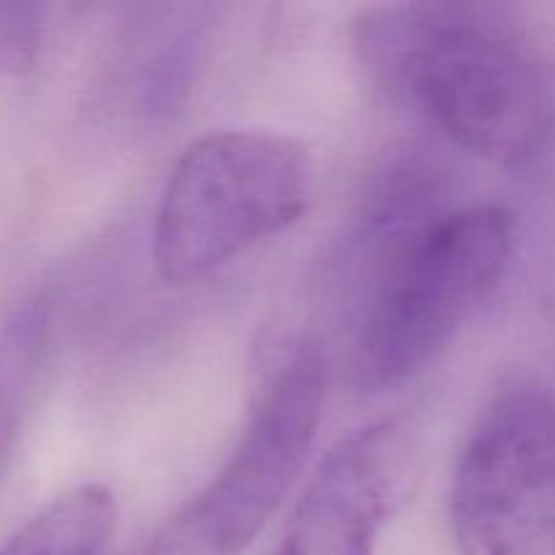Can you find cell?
Returning a JSON list of instances; mask_svg holds the SVG:
<instances>
[{
    "label": "cell",
    "instance_id": "cell-1",
    "mask_svg": "<svg viewBox=\"0 0 555 555\" xmlns=\"http://www.w3.org/2000/svg\"><path fill=\"white\" fill-rule=\"evenodd\" d=\"M358 47L469 155L518 171L555 146L551 68L496 9L390 5L366 16Z\"/></svg>",
    "mask_w": 555,
    "mask_h": 555
},
{
    "label": "cell",
    "instance_id": "cell-4",
    "mask_svg": "<svg viewBox=\"0 0 555 555\" xmlns=\"http://www.w3.org/2000/svg\"><path fill=\"white\" fill-rule=\"evenodd\" d=\"M325 358L304 341L271 374L231 459L141 555H242L296 486L318 437Z\"/></svg>",
    "mask_w": 555,
    "mask_h": 555
},
{
    "label": "cell",
    "instance_id": "cell-5",
    "mask_svg": "<svg viewBox=\"0 0 555 555\" xmlns=\"http://www.w3.org/2000/svg\"><path fill=\"white\" fill-rule=\"evenodd\" d=\"M464 555H555V393L513 377L477 415L450 482Z\"/></svg>",
    "mask_w": 555,
    "mask_h": 555
},
{
    "label": "cell",
    "instance_id": "cell-6",
    "mask_svg": "<svg viewBox=\"0 0 555 555\" xmlns=\"http://www.w3.org/2000/svg\"><path fill=\"white\" fill-rule=\"evenodd\" d=\"M406 431L377 421L339 439L304 488L276 555H374L406 482Z\"/></svg>",
    "mask_w": 555,
    "mask_h": 555
},
{
    "label": "cell",
    "instance_id": "cell-8",
    "mask_svg": "<svg viewBox=\"0 0 555 555\" xmlns=\"http://www.w3.org/2000/svg\"><path fill=\"white\" fill-rule=\"evenodd\" d=\"M47 334L49 318L41 301H25L0 325V475L30 404Z\"/></svg>",
    "mask_w": 555,
    "mask_h": 555
},
{
    "label": "cell",
    "instance_id": "cell-9",
    "mask_svg": "<svg viewBox=\"0 0 555 555\" xmlns=\"http://www.w3.org/2000/svg\"><path fill=\"white\" fill-rule=\"evenodd\" d=\"M47 38V9L38 3H0V76L36 68Z\"/></svg>",
    "mask_w": 555,
    "mask_h": 555
},
{
    "label": "cell",
    "instance_id": "cell-2",
    "mask_svg": "<svg viewBox=\"0 0 555 555\" xmlns=\"http://www.w3.org/2000/svg\"><path fill=\"white\" fill-rule=\"evenodd\" d=\"M518 231L504 206L444 211L379 266L352 347V379L383 393L417 377L499 287Z\"/></svg>",
    "mask_w": 555,
    "mask_h": 555
},
{
    "label": "cell",
    "instance_id": "cell-7",
    "mask_svg": "<svg viewBox=\"0 0 555 555\" xmlns=\"http://www.w3.org/2000/svg\"><path fill=\"white\" fill-rule=\"evenodd\" d=\"M117 531V502L101 482L60 493L27 518L0 555H106Z\"/></svg>",
    "mask_w": 555,
    "mask_h": 555
},
{
    "label": "cell",
    "instance_id": "cell-3",
    "mask_svg": "<svg viewBox=\"0 0 555 555\" xmlns=\"http://www.w3.org/2000/svg\"><path fill=\"white\" fill-rule=\"evenodd\" d=\"M312 163L301 141L263 130L201 135L173 166L152 228V263L166 285L215 274L309 209Z\"/></svg>",
    "mask_w": 555,
    "mask_h": 555
}]
</instances>
